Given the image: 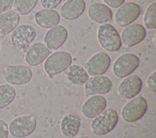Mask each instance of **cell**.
Wrapping results in <instances>:
<instances>
[{
	"label": "cell",
	"mask_w": 156,
	"mask_h": 138,
	"mask_svg": "<svg viewBox=\"0 0 156 138\" xmlns=\"http://www.w3.org/2000/svg\"><path fill=\"white\" fill-rule=\"evenodd\" d=\"M140 64V58L137 55L132 53L123 54L115 61L112 71L116 77L125 78L133 73Z\"/></svg>",
	"instance_id": "5"
},
{
	"label": "cell",
	"mask_w": 156,
	"mask_h": 138,
	"mask_svg": "<svg viewBox=\"0 0 156 138\" xmlns=\"http://www.w3.org/2000/svg\"><path fill=\"white\" fill-rule=\"evenodd\" d=\"M50 51L46 45L41 42H37L29 46L25 55V60L28 65L31 66H37L42 63L48 55Z\"/></svg>",
	"instance_id": "16"
},
{
	"label": "cell",
	"mask_w": 156,
	"mask_h": 138,
	"mask_svg": "<svg viewBox=\"0 0 156 138\" xmlns=\"http://www.w3.org/2000/svg\"><path fill=\"white\" fill-rule=\"evenodd\" d=\"M37 126V120L30 115L17 117L10 122L9 132L16 138H24L34 133Z\"/></svg>",
	"instance_id": "7"
},
{
	"label": "cell",
	"mask_w": 156,
	"mask_h": 138,
	"mask_svg": "<svg viewBox=\"0 0 156 138\" xmlns=\"http://www.w3.org/2000/svg\"><path fill=\"white\" fill-rule=\"evenodd\" d=\"M112 82L105 76H94L88 78L84 83V90L87 95L105 94L111 91Z\"/></svg>",
	"instance_id": "13"
},
{
	"label": "cell",
	"mask_w": 156,
	"mask_h": 138,
	"mask_svg": "<svg viewBox=\"0 0 156 138\" xmlns=\"http://www.w3.org/2000/svg\"><path fill=\"white\" fill-rule=\"evenodd\" d=\"M68 37L67 30L62 25L50 28L44 37V44L49 50H56L62 47Z\"/></svg>",
	"instance_id": "14"
},
{
	"label": "cell",
	"mask_w": 156,
	"mask_h": 138,
	"mask_svg": "<svg viewBox=\"0 0 156 138\" xmlns=\"http://www.w3.org/2000/svg\"><path fill=\"white\" fill-rule=\"evenodd\" d=\"M107 106V100L102 95H92L87 98L82 105L81 112L89 119H94L105 111Z\"/></svg>",
	"instance_id": "15"
},
{
	"label": "cell",
	"mask_w": 156,
	"mask_h": 138,
	"mask_svg": "<svg viewBox=\"0 0 156 138\" xmlns=\"http://www.w3.org/2000/svg\"><path fill=\"white\" fill-rule=\"evenodd\" d=\"M147 110V101L144 97L139 96L125 104L121 110V116L126 122H133L144 117Z\"/></svg>",
	"instance_id": "4"
},
{
	"label": "cell",
	"mask_w": 156,
	"mask_h": 138,
	"mask_svg": "<svg viewBox=\"0 0 156 138\" xmlns=\"http://www.w3.org/2000/svg\"><path fill=\"white\" fill-rule=\"evenodd\" d=\"M4 79L12 85H25L30 81L32 70L24 65H9L4 69Z\"/></svg>",
	"instance_id": "8"
},
{
	"label": "cell",
	"mask_w": 156,
	"mask_h": 138,
	"mask_svg": "<svg viewBox=\"0 0 156 138\" xmlns=\"http://www.w3.org/2000/svg\"><path fill=\"white\" fill-rule=\"evenodd\" d=\"M106 5L112 8H119L124 3L125 0H103Z\"/></svg>",
	"instance_id": "30"
},
{
	"label": "cell",
	"mask_w": 156,
	"mask_h": 138,
	"mask_svg": "<svg viewBox=\"0 0 156 138\" xmlns=\"http://www.w3.org/2000/svg\"><path fill=\"white\" fill-rule=\"evenodd\" d=\"M34 19L36 23L41 27L50 29L58 24L60 22V16L54 9H42L36 12Z\"/></svg>",
	"instance_id": "20"
},
{
	"label": "cell",
	"mask_w": 156,
	"mask_h": 138,
	"mask_svg": "<svg viewBox=\"0 0 156 138\" xmlns=\"http://www.w3.org/2000/svg\"><path fill=\"white\" fill-rule=\"evenodd\" d=\"M37 2L38 0H14V11L20 15H27L34 9Z\"/></svg>",
	"instance_id": "24"
},
{
	"label": "cell",
	"mask_w": 156,
	"mask_h": 138,
	"mask_svg": "<svg viewBox=\"0 0 156 138\" xmlns=\"http://www.w3.org/2000/svg\"><path fill=\"white\" fill-rule=\"evenodd\" d=\"M142 86L143 83L140 76L137 75L128 76L119 83L117 93L122 98L131 99L140 93Z\"/></svg>",
	"instance_id": "12"
},
{
	"label": "cell",
	"mask_w": 156,
	"mask_h": 138,
	"mask_svg": "<svg viewBox=\"0 0 156 138\" xmlns=\"http://www.w3.org/2000/svg\"><path fill=\"white\" fill-rule=\"evenodd\" d=\"M0 49H1V46H0Z\"/></svg>",
	"instance_id": "32"
},
{
	"label": "cell",
	"mask_w": 156,
	"mask_h": 138,
	"mask_svg": "<svg viewBox=\"0 0 156 138\" xmlns=\"http://www.w3.org/2000/svg\"><path fill=\"white\" fill-rule=\"evenodd\" d=\"M67 79L74 85L82 86L88 80L89 76L86 69L81 65H69L66 72Z\"/></svg>",
	"instance_id": "22"
},
{
	"label": "cell",
	"mask_w": 156,
	"mask_h": 138,
	"mask_svg": "<svg viewBox=\"0 0 156 138\" xmlns=\"http://www.w3.org/2000/svg\"><path fill=\"white\" fill-rule=\"evenodd\" d=\"M145 28L140 23L128 25L121 34V41L125 46L131 48L144 41L146 37Z\"/></svg>",
	"instance_id": "11"
},
{
	"label": "cell",
	"mask_w": 156,
	"mask_h": 138,
	"mask_svg": "<svg viewBox=\"0 0 156 138\" xmlns=\"http://www.w3.org/2000/svg\"><path fill=\"white\" fill-rule=\"evenodd\" d=\"M144 23L149 30L156 29V3L152 2L146 9L144 16Z\"/></svg>",
	"instance_id": "25"
},
{
	"label": "cell",
	"mask_w": 156,
	"mask_h": 138,
	"mask_svg": "<svg viewBox=\"0 0 156 138\" xmlns=\"http://www.w3.org/2000/svg\"><path fill=\"white\" fill-rule=\"evenodd\" d=\"M140 12V6L135 2L123 3L115 12V23L119 27H126L139 17Z\"/></svg>",
	"instance_id": "9"
},
{
	"label": "cell",
	"mask_w": 156,
	"mask_h": 138,
	"mask_svg": "<svg viewBox=\"0 0 156 138\" xmlns=\"http://www.w3.org/2000/svg\"><path fill=\"white\" fill-rule=\"evenodd\" d=\"M98 40L104 49L111 52L119 51L122 46L119 32L110 23L100 26L98 30Z\"/></svg>",
	"instance_id": "2"
},
{
	"label": "cell",
	"mask_w": 156,
	"mask_h": 138,
	"mask_svg": "<svg viewBox=\"0 0 156 138\" xmlns=\"http://www.w3.org/2000/svg\"><path fill=\"white\" fill-rule=\"evenodd\" d=\"M156 71H154L150 76L147 77V80H146V86L147 88L152 92L155 93L156 92Z\"/></svg>",
	"instance_id": "27"
},
{
	"label": "cell",
	"mask_w": 156,
	"mask_h": 138,
	"mask_svg": "<svg viewBox=\"0 0 156 138\" xmlns=\"http://www.w3.org/2000/svg\"><path fill=\"white\" fill-rule=\"evenodd\" d=\"M111 65V58L105 52H98L90 57L85 64L86 71L90 76L105 74Z\"/></svg>",
	"instance_id": "10"
},
{
	"label": "cell",
	"mask_w": 156,
	"mask_h": 138,
	"mask_svg": "<svg viewBox=\"0 0 156 138\" xmlns=\"http://www.w3.org/2000/svg\"><path fill=\"white\" fill-rule=\"evenodd\" d=\"M19 14L14 10H8L0 14V37L12 32L20 23Z\"/></svg>",
	"instance_id": "21"
},
{
	"label": "cell",
	"mask_w": 156,
	"mask_h": 138,
	"mask_svg": "<svg viewBox=\"0 0 156 138\" xmlns=\"http://www.w3.org/2000/svg\"><path fill=\"white\" fill-rule=\"evenodd\" d=\"M88 16L90 19L99 24L107 23L112 19V12L111 9L105 4L93 3L88 8Z\"/></svg>",
	"instance_id": "18"
},
{
	"label": "cell",
	"mask_w": 156,
	"mask_h": 138,
	"mask_svg": "<svg viewBox=\"0 0 156 138\" xmlns=\"http://www.w3.org/2000/svg\"><path fill=\"white\" fill-rule=\"evenodd\" d=\"M86 9L84 0H67L60 9L61 16L67 20L76 19L83 15Z\"/></svg>",
	"instance_id": "17"
},
{
	"label": "cell",
	"mask_w": 156,
	"mask_h": 138,
	"mask_svg": "<svg viewBox=\"0 0 156 138\" xmlns=\"http://www.w3.org/2000/svg\"><path fill=\"white\" fill-rule=\"evenodd\" d=\"M36 34L35 28L31 25H20L11 34V43L15 48L25 51L27 47L34 41Z\"/></svg>",
	"instance_id": "6"
},
{
	"label": "cell",
	"mask_w": 156,
	"mask_h": 138,
	"mask_svg": "<svg viewBox=\"0 0 156 138\" xmlns=\"http://www.w3.org/2000/svg\"><path fill=\"white\" fill-rule=\"evenodd\" d=\"M9 126L5 121L0 119V138H9Z\"/></svg>",
	"instance_id": "28"
},
{
	"label": "cell",
	"mask_w": 156,
	"mask_h": 138,
	"mask_svg": "<svg viewBox=\"0 0 156 138\" xmlns=\"http://www.w3.org/2000/svg\"><path fill=\"white\" fill-rule=\"evenodd\" d=\"M14 0H0V14L9 10L12 6Z\"/></svg>",
	"instance_id": "29"
},
{
	"label": "cell",
	"mask_w": 156,
	"mask_h": 138,
	"mask_svg": "<svg viewBox=\"0 0 156 138\" xmlns=\"http://www.w3.org/2000/svg\"><path fill=\"white\" fill-rule=\"evenodd\" d=\"M119 115L113 108H108L94 118L90 124V130L97 136L110 133L118 123Z\"/></svg>",
	"instance_id": "1"
},
{
	"label": "cell",
	"mask_w": 156,
	"mask_h": 138,
	"mask_svg": "<svg viewBox=\"0 0 156 138\" xmlns=\"http://www.w3.org/2000/svg\"><path fill=\"white\" fill-rule=\"evenodd\" d=\"M16 94V90L12 85L7 83L0 85V109L5 108L14 101Z\"/></svg>",
	"instance_id": "23"
},
{
	"label": "cell",
	"mask_w": 156,
	"mask_h": 138,
	"mask_svg": "<svg viewBox=\"0 0 156 138\" xmlns=\"http://www.w3.org/2000/svg\"><path fill=\"white\" fill-rule=\"evenodd\" d=\"M76 138H90V136H79V137H76Z\"/></svg>",
	"instance_id": "31"
},
{
	"label": "cell",
	"mask_w": 156,
	"mask_h": 138,
	"mask_svg": "<svg viewBox=\"0 0 156 138\" xmlns=\"http://www.w3.org/2000/svg\"><path fill=\"white\" fill-rule=\"evenodd\" d=\"M81 126L80 117L76 113H69L65 115L61 121V131L63 136L73 138L77 135Z\"/></svg>",
	"instance_id": "19"
},
{
	"label": "cell",
	"mask_w": 156,
	"mask_h": 138,
	"mask_svg": "<svg viewBox=\"0 0 156 138\" xmlns=\"http://www.w3.org/2000/svg\"><path fill=\"white\" fill-rule=\"evenodd\" d=\"M72 55L66 51H58L48 55L44 64V71L50 76H54L68 69L72 63Z\"/></svg>",
	"instance_id": "3"
},
{
	"label": "cell",
	"mask_w": 156,
	"mask_h": 138,
	"mask_svg": "<svg viewBox=\"0 0 156 138\" xmlns=\"http://www.w3.org/2000/svg\"><path fill=\"white\" fill-rule=\"evenodd\" d=\"M40 2L44 9H53L62 2V0H40Z\"/></svg>",
	"instance_id": "26"
}]
</instances>
